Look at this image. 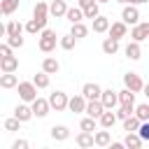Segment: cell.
Here are the masks:
<instances>
[{
	"label": "cell",
	"instance_id": "obj_10",
	"mask_svg": "<svg viewBox=\"0 0 149 149\" xmlns=\"http://www.w3.org/2000/svg\"><path fill=\"white\" fill-rule=\"evenodd\" d=\"M105 109H114L119 105V91H112V88H102V95H100Z\"/></svg>",
	"mask_w": 149,
	"mask_h": 149
},
{
	"label": "cell",
	"instance_id": "obj_7",
	"mask_svg": "<svg viewBox=\"0 0 149 149\" xmlns=\"http://www.w3.org/2000/svg\"><path fill=\"white\" fill-rule=\"evenodd\" d=\"M123 86L130 88V91H135V93H140V91L144 88V81L140 79L137 72H126V74H123Z\"/></svg>",
	"mask_w": 149,
	"mask_h": 149
},
{
	"label": "cell",
	"instance_id": "obj_37",
	"mask_svg": "<svg viewBox=\"0 0 149 149\" xmlns=\"http://www.w3.org/2000/svg\"><path fill=\"white\" fill-rule=\"evenodd\" d=\"M21 119H16V116H9V119H5V130L7 133H16L19 128H21Z\"/></svg>",
	"mask_w": 149,
	"mask_h": 149
},
{
	"label": "cell",
	"instance_id": "obj_3",
	"mask_svg": "<svg viewBox=\"0 0 149 149\" xmlns=\"http://www.w3.org/2000/svg\"><path fill=\"white\" fill-rule=\"evenodd\" d=\"M49 102H51V109L63 112V109H68L70 98H68V93H65V91H54V93L49 95Z\"/></svg>",
	"mask_w": 149,
	"mask_h": 149
},
{
	"label": "cell",
	"instance_id": "obj_16",
	"mask_svg": "<svg viewBox=\"0 0 149 149\" xmlns=\"http://www.w3.org/2000/svg\"><path fill=\"white\" fill-rule=\"evenodd\" d=\"M123 54L130 58V61H140L142 58V47H140V42H135V40H130L128 44H126V49H123Z\"/></svg>",
	"mask_w": 149,
	"mask_h": 149
},
{
	"label": "cell",
	"instance_id": "obj_13",
	"mask_svg": "<svg viewBox=\"0 0 149 149\" xmlns=\"http://www.w3.org/2000/svg\"><path fill=\"white\" fill-rule=\"evenodd\" d=\"M74 142H77V147L88 149V147H93V144H95V133H91V130H81V133L74 137Z\"/></svg>",
	"mask_w": 149,
	"mask_h": 149
},
{
	"label": "cell",
	"instance_id": "obj_28",
	"mask_svg": "<svg viewBox=\"0 0 149 149\" xmlns=\"http://www.w3.org/2000/svg\"><path fill=\"white\" fill-rule=\"evenodd\" d=\"M140 126H142V121H140V116H137V114H130L128 119H123V130H128V133L140 130Z\"/></svg>",
	"mask_w": 149,
	"mask_h": 149
},
{
	"label": "cell",
	"instance_id": "obj_8",
	"mask_svg": "<svg viewBox=\"0 0 149 149\" xmlns=\"http://www.w3.org/2000/svg\"><path fill=\"white\" fill-rule=\"evenodd\" d=\"M86 95L84 93H77V95H72L70 98V102H68V109L70 112H74V114H81V112H86Z\"/></svg>",
	"mask_w": 149,
	"mask_h": 149
},
{
	"label": "cell",
	"instance_id": "obj_5",
	"mask_svg": "<svg viewBox=\"0 0 149 149\" xmlns=\"http://www.w3.org/2000/svg\"><path fill=\"white\" fill-rule=\"evenodd\" d=\"M121 21H126L128 26L140 23V9H137V5H123V9H121Z\"/></svg>",
	"mask_w": 149,
	"mask_h": 149
},
{
	"label": "cell",
	"instance_id": "obj_21",
	"mask_svg": "<svg viewBox=\"0 0 149 149\" xmlns=\"http://www.w3.org/2000/svg\"><path fill=\"white\" fill-rule=\"evenodd\" d=\"M109 144H112V133H109V128L95 130V147H109Z\"/></svg>",
	"mask_w": 149,
	"mask_h": 149
},
{
	"label": "cell",
	"instance_id": "obj_14",
	"mask_svg": "<svg viewBox=\"0 0 149 149\" xmlns=\"http://www.w3.org/2000/svg\"><path fill=\"white\" fill-rule=\"evenodd\" d=\"M126 35H128V23H126V21H114V23L109 26V37L121 40V37H126Z\"/></svg>",
	"mask_w": 149,
	"mask_h": 149
},
{
	"label": "cell",
	"instance_id": "obj_2",
	"mask_svg": "<svg viewBox=\"0 0 149 149\" xmlns=\"http://www.w3.org/2000/svg\"><path fill=\"white\" fill-rule=\"evenodd\" d=\"M19 98L23 100V102H33L35 98H37V86H35V81H19Z\"/></svg>",
	"mask_w": 149,
	"mask_h": 149
},
{
	"label": "cell",
	"instance_id": "obj_22",
	"mask_svg": "<svg viewBox=\"0 0 149 149\" xmlns=\"http://www.w3.org/2000/svg\"><path fill=\"white\" fill-rule=\"evenodd\" d=\"M142 137H140V133L135 130V133H126V137H123V144L128 147V149H140L142 147Z\"/></svg>",
	"mask_w": 149,
	"mask_h": 149
},
{
	"label": "cell",
	"instance_id": "obj_15",
	"mask_svg": "<svg viewBox=\"0 0 149 149\" xmlns=\"http://www.w3.org/2000/svg\"><path fill=\"white\" fill-rule=\"evenodd\" d=\"M98 121H100V128H109V130H112V128H114V123L119 121V116H116V112H114V109H105V112L100 114V119H98Z\"/></svg>",
	"mask_w": 149,
	"mask_h": 149
},
{
	"label": "cell",
	"instance_id": "obj_41",
	"mask_svg": "<svg viewBox=\"0 0 149 149\" xmlns=\"http://www.w3.org/2000/svg\"><path fill=\"white\" fill-rule=\"evenodd\" d=\"M137 133H140V137H142V140H149V121H142V126H140V130H137Z\"/></svg>",
	"mask_w": 149,
	"mask_h": 149
},
{
	"label": "cell",
	"instance_id": "obj_27",
	"mask_svg": "<svg viewBox=\"0 0 149 149\" xmlns=\"http://www.w3.org/2000/svg\"><path fill=\"white\" fill-rule=\"evenodd\" d=\"M119 105L135 107V91H130V88H123V91H119Z\"/></svg>",
	"mask_w": 149,
	"mask_h": 149
},
{
	"label": "cell",
	"instance_id": "obj_1",
	"mask_svg": "<svg viewBox=\"0 0 149 149\" xmlns=\"http://www.w3.org/2000/svg\"><path fill=\"white\" fill-rule=\"evenodd\" d=\"M56 44H58V37H56V33H54L51 28H44V30L40 33V37H37V47H40V51H44V54H51V51L56 49Z\"/></svg>",
	"mask_w": 149,
	"mask_h": 149
},
{
	"label": "cell",
	"instance_id": "obj_46",
	"mask_svg": "<svg viewBox=\"0 0 149 149\" xmlns=\"http://www.w3.org/2000/svg\"><path fill=\"white\" fill-rule=\"evenodd\" d=\"M116 2H121V5H130V0H116Z\"/></svg>",
	"mask_w": 149,
	"mask_h": 149
},
{
	"label": "cell",
	"instance_id": "obj_39",
	"mask_svg": "<svg viewBox=\"0 0 149 149\" xmlns=\"http://www.w3.org/2000/svg\"><path fill=\"white\" fill-rule=\"evenodd\" d=\"M98 5H100V2H95V5H93V7H88V9H84V16L93 21V19H95V16L100 14V9H98Z\"/></svg>",
	"mask_w": 149,
	"mask_h": 149
},
{
	"label": "cell",
	"instance_id": "obj_23",
	"mask_svg": "<svg viewBox=\"0 0 149 149\" xmlns=\"http://www.w3.org/2000/svg\"><path fill=\"white\" fill-rule=\"evenodd\" d=\"M49 12H51V16H56V19L65 16V14H68V5H65V0H54V2L49 5Z\"/></svg>",
	"mask_w": 149,
	"mask_h": 149
},
{
	"label": "cell",
	"instance_id": "obj_19",
	"mask_svg": "<svg viewBox=\"0 0 149 149\" xmlns=\"http://www.w3.org/2000/svg\"><path fill=\"white\" fill-rule=\"evenodd\" d=\"M56 142H65L68 137H70V128L68 126H63V123H58V126H51V133H49Z\"/></svg>",
	"mask_w": 149,
	"mask_h": 149
},
{
	"label": "cell",
	"instance_id": "obj_26",
	"mask_svg": "<svg viewBox=\"0 0 149 149\" xmlns=\"http://www.w3.org/2000/svg\"><path fill=\"white\" fill-rule=\"evenodd\" d=\"M42 70H44V72H49V74H56V72L61 70V63H58L54 56H47V58L42 61Z\"/></svg>",
	"mask_w": 149,
	"mask_h": 149
},
{
	"label": "cell",
	"instance_id": "obj_30",
	"mask_svg": "<svg viewBox=\"0 0 149 149\" xmlns=\"http://www.w3.org/2000/svg\"><path fill=\"white\" fill-rule=\"evenodd\" d=\"M98 126H100V121H98L95 116H88V114H86V116L81 119V123H79V130H91V133H93V130H98Z\"/></svg>",
	"mask_w": 149,
	"mask_h": 149
},
{
	"label": "cell",
	"instance_id": "obj_44",
	"mask_svg": "<svg viewBox=\"0 0 149 149\" xmlns=\"http://www.w3.org/2000/svg\"><path fill=\"white\" fill-rule=\"evenodd\" d=\"M142 93L147 95V100H149V84H144V88H142Z\"/></svg>",
	"mask_w": 149,
	"mask_h": 149
},
{
	"label": "cell",
	"instance_id": "obj_11",
	"mask_svg": "<svg viewBox=\"0 0 149 149\" xmlns=\"http://www.w3.org/2000/svg\"><path fill=\"white\" fill-rule=\"evenodd\" d=\"M14 116H16V119H21L23 123H26V121H30V119L35 116L33 105H30V102H21V105H16V107H14Z\"/></svg>",
	"mask_w": 149,
	"mask_h": 149
},
{
	"label": "cell",
	"instance_id": "obj_18",
	"mask_svg": "<svg viewBox=\"0 0 149 149\" xmlns=\"http://www.w3.org/2000/svg\"><path fill=\"white\" fill-rule=\"evenodd\" d=\"M105 112V105H102V100L98 98V100H88L86 102V114L88 116H95V119H100V114Z\"/></svg>",
	"mask_w": 149,
	"mask_h": 149
},
{
	"label": "cell",
	"instance_id": "obj_29",
	"mask_svg": "<svg viewBox=\"0 0 149 149\" xmlns=\"http://www.w3.org/2000/svg\"><path fill=\"white\" fill-rule=\"evenodd\" d=\"M102 51H105L107 56H114V54L119 51V40H114V37H105V40H102Z\"/></svg>",
	"mask_w": 149,
	"mask_h": 149
},
{
	"label": "cell",
	"instance_id": "obj_4",
	"mask_svg": "<svg viewBox=\"0 0 149 149\" xmlns=\"http://www.w3.org/2000/svg\"><path fill=\"white\" fill-rule=\"evenodd\" d=\"M130 40H135V42L149 40V21H140V23L130 26Z\"/></svg>",
	"mask_w": 149,
	"mask_h": 149
},
{
	"label": "cell",
	"instance_id": "obj_32",
	"mask_svg": "<svg viewBox=\"0 0 149 149\" xmlns=\"http://www.w3.org/2000/svg\"><path fill=\"white\" fill-rule=\"evenodd\" d=\"M47 28V23H42V21H37V19H30L28 23H26V33H30V35H37V33H42Z\"/></svg>",
	"mask_w": 149,
	"mask_h": 149
},
{
	"label": "cell",
	"instance_id": "obj_12",
	"mask_svg": "<svg viewBox=\"0 0 149 149\" xmlns=\"http://www.w3.org/2000/svg\"><path fill=\"white\" fill-rule=\"evenodd\" d=\"M49 5L47 2H42V0H37L35 2V7H33V19H37V21H42V23H47V19H49Z\"/></svg>",
	"mask_w": 149,
	"mask_h": 149
},
{
	"label": "cell",
	"instance_id": "obj_43",
	"mask_svg": "<svg viewBox=\"0 0 149 149\" xmlns=\"http://www.w3.org/2000/svg\"><path fill=\"white\" fill-rule=\"evenodd\" d=\"M95 2H98V0H79V7H81V9H88V7H93Z\"/></svg>",
	"mask_w": 149,
	"mask_h": 149
},
{
	"label": "cell",
	"instance_id": "obj_33",
	"mask_svg": "<svg viewBox=\"0 0 149 149\" xmlns=\"http://www.w3.org/2000/svg\"><path fill=\"white\" fill-rule=\"evenodd\" d=\"M16 9H19V0H2V2H0V12H2L5 16L14 14Z\"/></svg>",
	"mask_w": 149,
	"mask_h": 149
},
{
	"label": "cell",
	"instance_id": "obj_40",
	"mask_svg": "<svg viewBox=\"0 0 149 149\" xmlns=\"http://www.w3.org/2000/svg\"><path fill=\"white\" fill-rule=\"evenodd\" d=\"M7 42L12 44V49H16V47H23V37H21V35H9V37H7Z\"/></svg>",
	"mask_w": 149,
	"mask_h": 149
},
{
	"label": "cell",
	"instance_id": "obj_31",
	"mask_svg": "<svg viewBox=\"0 0 149 149\" xmlns=\"http://www.w3.org/2000/svg\"><path fill=\"white\" fill-rule=\"evenodd\" d=\"M74 44H77V37H74L72 33H68V35H63V37L58 40V47H61V49H65V51H72V49H74Z\"/></svg>",
	"mask_w": 149,
	"mask_h": 149
},
{
	"label": "cell",
	"instance_id": "obj_34",
	"mask_svg": "<svg viewBox=\"0 0 149 149\" xmlns=\"http://www.w3.org/2000/svg\"><path fill=\"white\" fill-rule=\"evenodd\" d=\"M26 30V26H21V23H16V21H7V26H5V35L9 37V35H21Z\"/></svg>",
	"mask_w": 149,
	"mask_h": 149
},
{
	"label": "cell",
	"instance_id": "obj_38",
	"mask_svg": "<svg viewBox=\"0 0 149 149\" xmlns=\"http://www.w3.org/2000/svg\"><path fill=\"white\" fill-rule=\"evenodd\" d=\"M135 114L140 116V121H149V102H140V105H135Z\"/></svg>",
	"mask_w": 149,
	"mask_h": 149
},
{
	"label": "cell",
	"instance_id": "obj_9",
	"mask_svg": "<svg viewBox=\"0 0 149 149\" xmlns=\"http://www.w3.org/2000/svg\"><path fill=\"white\" fill-rule=\"evenodd\" d=\"M81 93L86 95V100H98V98L102 95V86L95 84V81H86V84L81 86Z\"/></svg>",
	"mask_w": 149,
	"mask_h": 149
},
{
	"label": "cell",
	"instance_id": "obj_6",
	"mask_svg": "<svg viewBox=\"0 0 149 149\" xmlns=\"http://www.w3.org/2000/svg\"><path fill=\"white\" fill-rule=\"evenodd\" d=\"M30 105H33V112H35L37 119H44V116L51 112V102H49V98H40V95H37Z\"/></svg>",
	"mask_w": 149,
	"mask_h": 149
},
{
	"label": "cell",
	"instance_id": "obj_35",
	"mask_svg": "<svg viewBox=\"0 0 149 149\" xmlns=\"http://www.w3.org/2000/svg\"><path fill=\"white\" fill-rule=\"evenodd\" d=\"M70 33H72V35H74L77 40H81V37H86V35H88V28H86V26H84V23L79 21V23H72Z\"/></svg>",
	"mask_w": 149,
	"mask_h": 149
},
{
	"label": "cell",
	"instance_id": "obj_25",
	"mask_svg": "<svg viewBox=\"0 0 149 149\" xmlns=\"http://www.w3.org/2000/svg\"><path fill=\"white\" fill-rule=\"evenodd\" d=\"M65 19H68L70 23H79V21H84L86 16H84V9H81V7H68Z\"/></svg>",
	"mask_w": 149,
	"mask_h": 149
},
{
	"label": "cell",
	"instance_id": "obj_42",
	"mask_svg": "<svg viewBox=\"0 0 149 149\" xmlns=\"http://www.w3.org/2000/svg\"><path fill=\"white\" fill-rule=\"evenodd\" d=\"M30 144H28V140H16L14 144H12V149H28Z\"/></svg>",
	"mask_w": 149,
	"mask_h": 149
},
{
	"label": "cell",
	"instance_id": "obj_20",
	"mask_svg": "<svg viewBox=\"0 0 149 149\" xmlns=\"http://www.w3.org/2000/svg\"><path fill=\"white\" fill-rule=\"evenodd\" d=\"M109 19L107 16H102V14H98L95 19H93V33H109Z\"/></svg>",
	"mask_w": 149,
	"mask_h": 149
},
{
	"label": "cell",
	"instance_id": "obj_36",
	"mask_svg": "<svg viewBox=\"0 0 149 149\" xmlns=\"http://www.w3.org/2000/svg\"><path fill=\"white\" fill-rule=\"evenodd\" d=\"M33 81H35L37 88H47V86H49V72H44V70L37 72V74L33 77Z\"/></svg>",
	"mask_w": 149,
	"mask_h": 149
},
{
	"label": "cell",
	"instance_id": "obj_47",
	"mask_svg": "<svg viewBox=\"0 0 149 149\" xmlns=\"http://www.w3.org/2000/svg\"><path fill=\"white\" fill-rule=\"evenodd\" d=\"M98 2H109V0H98Z\"/></svg>",
	"mask_w": 149,
	"mask_h": 149
},
{
	"label": "cell",
	"instance_id": "obj_45",
	"mask_svg": "<svg viewBox=\"0 0 149 149\" xmlns=\"http://www.w3.org/2000/svg\"><path fill=\"white\" fill-rule=\"evenodd\" d=\"M144 2H149V0H130V5H144Z\"/></svg>",
	"mask_w": 149,
	"mask_h": 149
},
{
	"label": "cell",
	"instance_id": "obj_24",
	"mask_svg": "<svg viewBox=\"0 0 149 149\" xmlns=\"http://www.w3.org/2000/svg\"><path fill=\"white\" fill-rule=\"evenodd\" d=\"M0 86L2 88H14V86H19V77L14 72H2L0 74Z\"/></svg>",
	"mask_w": 149,
	"mask_h": 149
},
{
	"label": "cell",
	"instance_id": "obj_17",
	"mask_svg": "<svg viewBox=\"0 0 149 149\" xmlns=\"http://www.w3.org/2000/svg\"><path fill=\"white\" fill-rule=\"evenodd\" d=\"M0 70L2 72H16L19 70V58L12 54V56H2L0 58Z\"/></svg>",
	"mask_w": 149,
	"mask_h": 149
}]
</instances>
